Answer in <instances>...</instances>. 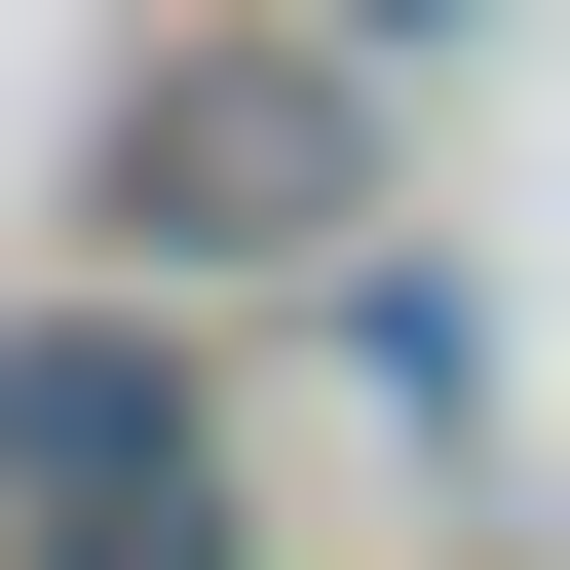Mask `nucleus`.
<instances>
[{
	"instance_id": "nucleus-1",
	"label": "nucleus",
	"mask_w": 570,
	"mask_h": 570,
	"mask_svg": "<svg viewBox=\"0 0 570 570\" xmlns=\"http://www.w3.org/2000/svg\"><path fill=\"white\" fill-rule=\"evenodd\" d=\"M0 570H266L228 532V381L153 305H0Z\"/></svg>"
},
{
	"instance_id": "nucleus-2",
	"label": "nucleus",
	"mask_w": 570,
	"mask_h": 570,
	"mask_svg": "<svg viewBox=\"0 0 570 570\" xmlns=\"http://www.w3.org/2000/svg\"><path fill=\"white\" fill-rule=\"evenodd\" d=\"M343 228H381L343 39H190V77L115 115V266H343Z\"/></svg>"
}]
</instances>
